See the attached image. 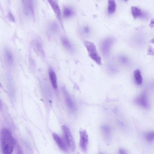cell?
Instances as JSON below:
<instances>
[{"label": "cell", "instance_id": "1", "mask_svg": "<svg viewBox=\"0 0 154 154\" xmlns=\"http://www.w3.org/2000/svg\"><path fill=\"white\" fill-rule=\"evenodd\" d=\"M0 143L4 154H12L15 148V140L10 131L6 128L0 131Z\"/></svg>", "mask_w": 154, "mask_h": 154}, {"label": "cell", "instance_id": "2", "mask_svg": "<svg viewBox=\"0 0 154 154\" xmlns=\"http://www.w3.org/2000/svg\"><path fill=\"white\" fill-rule=\"evenodd\" d=\"M84 44L88 53L89 56L98 65H102L101 59L98 54L96 46L93 43L85 41Z\"/></svg>", "mask_w": 154, "mask_h": 154}, {"label": "cell", "instance_id": "3", "mask_svg": "<svg viewBox=\"0 0 154 154\" xmlns=\"http://www.w3.org/2000/svg\"><path fill=\"white\" fill-rule=\"evenodd\" d=\"M61 128L64 140L68 148L72 151H74L76 148V144L69 128L65 125L62 126Z\"/></svg>", "mask_w": 154, "mask_h": 154}, {"label": "cell", "instance_id": "4", "mask_svg": "<svg viewBox=\"0 0 154 154\" xmlns=\"http://www.w3.org/2000/svg\"><path fill=\"white\" fill-rule=\"evenodd\" d=\"M51 8H52L54 14L58 21L61 26L63 29V24L61 11L58 4L56 1L49 0L48 1Z\"/></svg>", "mask_w": 154, "mask_h": 154}, {"label": "cell", "instance_id": "5", "mask_svg": "<svg viewBox=\"0 0 154 154\" xmlns=\"http://www.w3.org/2000/svg\"><path fill=\"white\" fill-rule=\"evenodd\" d=\"M31 46L35 53L38 56L44 58L45 53L42 44L41 42L37 40L33 41Z\"/></svg>", "mask_w": 154, "mask_h": 154}, {"label": "cell", "instance_id": "6", "mask_svg": "<svg viewBox=\"0 0 154 154\" xmlns=\"http://www.w3.org/2000/svg\"><path fill=\"white\" fill-rule=\"evenodd\" d=\"M23 2V7L25 14L34 19V10L33 1H25Z\"/></svg>", "mask_w": 154, "mask_h": 154}, {"label": "cell", "instance_id": "7", "mask_svg": "<svg viewBox=\"0 0 154 154\" xmlns=\"http://www.w3.org/2000/svg\"><path fill=\"white\" fill-rule=\"evenodd\" d=\"M80 135V146L81 150L86 152L87 150L88 142V137L86 131L85 130H81Z\"/></svg>", "mask_w": 154, "mask_h": 154}, {"label": "cell", "instance_id": "8", "mask_svg": "<svg viewBox=\"0 0 154 154\" xmlns=\"http://www.w3.org/2000/svg\"><path fill=\"white\" fill-rule=\"evenodd\" d=\"M53 138L59 148L65 152H68V148L65 140L61 138L56 133L53 134Z\"/></svg>", "mask_w": 154, "mask_h": 154}, {"label": "cell", "instance_id": "9", "mask_svg": "<svg viewBox=\"0 0 154 154\" xmlns=\"http://www.w3.org/2000/svg\"><path fill=\"white\" fill-rule=\"evenodd\" d=\"M62 91L65 95L66 103L68 107L72 111H75L76 110V106L71 99L70 96L66 90V88H63Z\"/></svg>", "mask_w": 154, "mask_h": 154}, {"label": "cell", "instance_id": "10", "mask_svg": "<svg viewBox=\"0 0 154 154\" xmlns=\"http://www.w3.org/2000/svg\"><path fill=\"white\" fill-rule=\"evenodd\" d=\"M61 41L62 45L66 50L71 52H73L74 48L68 38L65 37H63Z\"/></svg>", "mask_w": 154, "mask_h": 154}, {"label": "cell", "instance_id": "11", "mask_svg": "<svg viewBox=\"0 0 154 154\" xmlns=\"http://www.w3.org/2000/svg\"><path fill=\"white\" fill-rule=\"evenodd\" d=\"M49 74L51 83H52L53 87L55 89L57 88V77L54 71L52 68H49Z\"/></svg>", "mask_w": 154, "mask_h": 154}, {"label": "cell", "instance_id": "12", "mask_svg": "<svg viewBox=\"0 0 154 154\" xmlns=\"http://www.w3.org/2000/svg\"><path fill=\"white\" fill-rule=\"evenodd\" d=\"M101 130L106 139L108 141L110 140L111 135L110 127L107 125H103L101 127Z\"/></svg>", "mask_w": 154, "mask_h": 154}, {"label": "cell", "instance_id": "13", "mask_svg": "<svg viewBox=\"0 0 154 154\" xmlns=\"http://www.w3.org/2000/svg\"><path fill=\"white\" fill-rule=\"evenodd\" d=\"M63 17L69 18L75 14V12L72 8L66 6L63 8Z\"/></svg>", "mask_w": 154, "mask_h": 154}, {"label": "cell", "instance_id": "14", "mask_svg": "<svg viewBox=\"0 0 154 154\" xmlns=\"http://www.w3.org/2000/svg\"><path fill=\"white\" fill-rule=\"evenodd\" d=\"M134 76L136 83L138 85L142 84L143 80L140 71L138 70L135 71L134 72Z\"/></svg>", "mask_w": 154, "mask_h": 154}, {"label": "cell", "instance_id": "15", "mask_svg": "<svg viewBox=\"0 0 154 154\" xmlns=\"http://www.w3.org/2000/svg\"><path fill=\"white\" fill-rule=\"evenodd\" d=\"M132 14L133 18L135 19L138 17H141L143 11L138 7L133 6L131 8Z\"/></svg>", "mask_w": 154, "mask_h": 154}, {"label": "cell", "instance_id": "16", "mask_svg": "<svg viewBox=\"0 0 154 154\" xmlns=\"http://www.w3.org/2000/svg\"><path fill=\"white\" fill-rule=\"evenodd\" d=\"M108 12L110 14H113L114 13L116 9V3L114 0H110L108 1Z\"/></svg>", "mask_w": 154, "mask_h": 154}, {"label": "cell", "instance_id": "17", "mask_svg": "<svg viewBox=\"0 0 154 154\" xmlns=\"http://www.w3.org/2000/svg\"><path fill=\"white\" fill-rule=\"evenodd\" d=\"M145 139L148 142L151 143L154 139V133L153 131H150L145 133L143 135Z\"/></svg>", "mask_w": 154, "mask_h": 154}, {"label": "cell", "instance_id": "18", "mask_svg": "<svg viewBox=\"0 0 154 154\" xmlns=\"http://www.w3.org/2000/svg\"><path fill=\"white\" fill-rule=\"evenodd\" d=\"M138 103L140 105L145 108L148 107V102L146 96L143 94L139 97L138 100Z\"/></svg>", "mask_w": 154, "mask_h": 154}, {"label": "cell", "instance_id": "19", "mask_svg": "<svg viewBox=\"0 0 154 154\" xmlns=\"http://www.w3.org/2000/svg\"><path fill=\"white\" fill-rule=\"evenodd\" d=\"M5 57L7 61L9 63H11L13 62V56L11 51L8 49H6L5 51Z\"/></svg>", "mask_w": 154, "mask_h": 154}, {"label": "cell", "instance_id": "20", "mask_svg": "<svg viewBox=\"0 0 154 154\" xmlns=\"http://www.w3.org/2000/svg\"><path fill=\"white\" fill-rule=\"evenodd\" d=\"M49 28L51 32L53 33H56L59 30L58 24L56 22H53L50 24Z\"/></svg>", "mask_w": 154, "mask_h": 154}, {"label": "cell", "instance_id": "21", "mask_svg": "<svg viewBox=\"0 0 154 154\" xmlns=\"http://www.w3.org/2000/svg\"><path fill=\"white\" fill-rule=\"evenodd\" d=\"M107 43L106 41H105V43H103V49L106 48V52H108L109 50V49L111 46V42L109 43H108V41H107Z\"/></svg>", "mask_w": 154, "mask_h": 154}, {"label": "cell", "instance_id": "22", "mask_svg": "<svg viewBox=\"0 0 154 154\" xmlns=\"http://www.w3.org/2000/svg\"><path fill=\"white\" fill-rule=\"evenodd\" d=\"M148 54L149 55H154V50L151 46H149V47L148 51Z\"/></svg>", "mask_w": 154, "mask_h": 154}, {"label": "cell", "instance_id": "23", "mask_svg": "<svg viewBox=\"0 0 154 154\" xmlns=\"http://www.w3.org/2000/svg\"><path fill=\"white\" fill-rule=\"evenodd\" d=\"M9 19L11 21L14 22L15 21V18L11 12H9L8 15Z\"/></svg>", "mask_w": 154, "mask_h": 154}, {"label": "cell", "instance_id": "24", "mask_svg": "<svg viewBox=\"0 0 154 154\" xmlns=\"http://www.w3.org/2000/svg\"><path fill=\"white\" fill-rule=\"evenodd\" d=\"M119 154H128V153L125 149L120 148L119 150Z\"/></svg>", "mask_w": 154, "mask_h": 154}, {"label": "cell", "instance_id": "25", "mask_svg": "<svg viewBox=\"0 0 154 154\" xmlns=\"http://www.w3.org/2000/svg\"><path fill=\"white\" fill-rule=\"evenodd\" d=\"M83 32L86 33L88 34L89 32V30L88 27L87 26H86L83 29Z\"/></svg>", "mask_w": 154, "mask_h": 154}, {"label": "cell", "instance_id": "26", "mask_svg": "<svg viewBox=\"0 0 154 154\" xmlns=\"http://www.w3.org/2000/svg\"><path fill=\"white\" fill-rule=\"evenodd\" d=\"M150 26L151 28H153L154 26V20L153 19H152L151 20L150 24Z\"/></svg>", "mask_w": 154, "mask_h": 154}, {"label": "cell", "instance_id": "27", "mask_svg": "<svg viewBox=\"0 0 154 154\" xmlns=\"http://www.w3.org/2000/svg\"><path fill=\"white\" fill-rule=\"evenodd\" d=\"M18 154H23V152L21 148H19Z\"/></svg>", "mask_w": 154, "mask_h": 154}, {"label": "cell", "instance_id": "28", "mask_svg": "<svg viewBox=\"0 0 154 154\" xmlns=\"http://www.w3.org/2000/svg\"><path fill=\"white\" fill-rule=\"evenodd\" d=\"M122 61H123V62H126L127 60L126 59L124 58H122Z\"/></svg>", "mask_w": 154, "mask_h": 154}, {"label": "cell", "instance_id": "29", "mask_svg": "<svg viewBox=\"0 0 154 154\" xmlns=\"http://www.w3.org/2000/svg\"><path fill=\"white\" fill-rule=\"evenodd\" d=\"M1 100H0V108H1Z\"/></svg>", "mask_w": 154, "mask_h": 154}, {"label": "cell", "instance_id": "30", "mask_svg": "<svg viewBox=\"0 0 154 154\" xmlns=\"http://www.w3.org/2000/svg\"><path fill=\"white\" fill-rule=\"evenodd\" d=\"M99 154H103V153H100Z\"/></svg>", "mask_w": 154, "mask_h": 154}, {"label": "cell", "instance_id": "31", "mask_svg": "<svg viewBox=\"0 0 154 154\" xmlns=\"http://www.w3.org/2000/svg\"></svg>", "mask_w": 154, "mask_h": 154}]
</instances>
